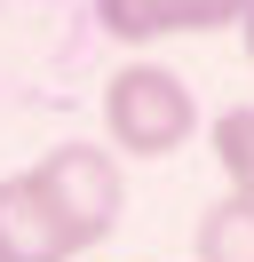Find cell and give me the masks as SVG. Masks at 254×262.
Wrapping results in <instances>:
<instances>
[{"label":"cell","instance_id":"obj_1","mask_svg":"<svg viewBox=\"0 0 254 262\" xmlns=\"http://www.w3.org/2000/svg\"><path fill=\"white\" fill-rule=\"evenodd\" d=\"M95 103H103V135H111L119 159H175V151L199 135V96H190L167 64H151V56L119 64Z\"/></svg>","mask_w":254,"mask_h":262},{"label":"cell","instance_id":"obj_2","mask_svg":"<svg viewBox=\"0 0 254 262\" xmlns=\"http://www.w3.org/2000/svg\"><path fill=\"white\" fill-rule=\"evenodd\" d=\"M24 175L40 183V199L64 223L72 254L103 246L111 230H119V214H127V175H119V159H111L103 143H56L40 167H24Z\"/></svg>","mask_w":254,"mask_h":262},{"label":"cell","instance_id":"obj_3","mask_svg":"<svg viewBox=\"0 0 254 262\" xmlns=\"http://www.w3.org/2000/svg\"><path fill=\"white\" fill-rule=\"evenodd\" d=\"M254 0H95V24H103L119 48H159V40H199V32H230Z\"/></svg>","mask_w":254,"mask_h":262},{"label":"cell","instance_id":"obj_4","mask_svg":"<svg viewBox=\"0 0 254 262\" xmlns=\"http://www.w3.org/2000/svg\"><path fill=\"white\" fill-rule=\"evenodd\" d=\"M0 262H72V238L48 214V199H40L32 175L0 183Z\"/></svg>","mask_w":254,"mask_h":262},{"label":"cell","instance_id":"obj_5","mask_svg":"<svg viewBox=\"0 0 254 262\" xmlns=\"http://www.w3.org/2000/svg\"><path fill=\"white\" fill-rule=\"evenodd\" d=\"M199 262H254V199L222 191L215 207L199 214V238H190Z\"/></svg>","mask_w":254,"mask_h":262},{"label":"cell","instance_id":"obj_6","mask_svg":"<svg viewBox=\"0 0 254 262\" xmlns=\"http://www.w3.org/2000/svg\"><path fill=\"white\" fill-rule=\"evenodd\" d=\"M206 151L222 167V191L254 199V103H230V112L206 119Z\"/></svg>","mask_w":254,"mask_h":262},{"label":"cell","instance_id":"obj_7","mask_svg":"<svg viewBox=\"0 0 254 262\" xmlns=\"http://www.w3.org/2000/svg\"><path fill=\"white\" fill-rule=\"evenodd\" d=\"M238 32H246V64H254V8H246V16H238Z\"/></svg>","mask_w":254,"mask_h":262}]
</instances>
